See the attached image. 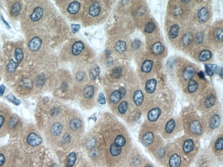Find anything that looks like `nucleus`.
Listing matches in <instances>:
<instances>
[{
	"label": "nucleus",
	"instance_id": "nucleus-1",
	"mask_svg": "<svg viewBox=\"0 0 223 167\" xmlns=\"http://www.w3.org/2000/svg\"><path fill=\"white\" fill-rule=\"evenodd\" d=\"M27 142L31 146L35 147L41 144L42 139L36 134L31 133L28 137Z\"/></svg>",
	"mask_w": 223,
	"mask_h": 167
},
{
	"label": "nucleus",
	"instance_id": "nucleus-2",
	"mask_svg": "<svg viewBox=\"0 0 223 167\" xmlns=\"http://www.w3.org/2000/svg\"><path fill=\"white\" fill-rule=\"evenodd\" d=\"M42 40L38 37H36L33 38L28 44L29 49L33 52L37 51L41 46Z\"/></svg>",
	"mask_w": 223,
	"mask_h": 167
},
{
	"label": "nucleus",
	"instance_id": "nucleus-3",
	"mask_svg": "<svg viewBox=\"0 0 223 167\" xmlns=\"http://www.w3.org/2000/svg\"><path fill=\"white\" fill-rule=\"evenodd\" d=\"M43 10L41 7H38L34 9L33 13L31 15L30 18L33 22L38 21L43 15Z\"/></svg>",
	"mask_w": 223,
	"mask_h": 167
},
{
	"label": "nucleus",
	"instance_id": "nucleus-4",
	"mask_svg": "<svg viewBox=\"0 0 223 167\" xmlns=\"http://www.w3.org/2000/svg\"><path fill=\"white\" fill-rule=\"evenodd\" d=\"M100 11L101 7L100 4L97 1H95L90 7L89 14L92 16H97L100 15Z\"/></svg>",
	"mask_w": 223,
	"mask_h": 167
},
{
	"label": "nucleus",
	"instance_id": "nucleus-5",
	"mask_svg": "<svg viewBox=\"0 0 223 167\" xmlns=\"http://www.w3.org/2000/svg\"><path fill=\"white\" fill-rule=\"evenodd\" d=\"M190 131L197 135H199L202 133V127L200 123L198 121H194L191 122L190 126Z\"/></svg>",
	"mask_w": 223,
	"mask_h": 167
},
{
	"label": "nucleus",
	"instance_id": "nucleus-6",
	"mask_svg": "<svg viewBox=\"0 0 223 167\" xmlns=\"http://www.w3.org/2000/svg\"><path fill=\"white\" fill-rule=\"evenodd\" d=\"M161 114V110L159 108H155L152 109L149 112L148 118L150 121L154 122L156 121Z\"/></svg>",
	"mask_w": 223,
	"mask_h": 167
},
{
	"label": "nucleus",
	"instance_id": "nucleus-7",
	"mask_svg": "<svg viewBox=\"0 0 223 167\" xmlns=\"http://www.w3.org/2000/svg\"><path fill=\"white\" fill-rule=\"evenodd\" d=\"M198 17L200 22L201 23H205L209 18V12L206 7H203L199 11Z\"/></svg>",
	"mask_w": 223,
	"mask_h": 167
},
{
	"label": "nucleus",
	"instance_id": "nucleus-8",
	"mask_svg": "<svg viewBox=\"0 0 223 167\" xmlns=\"http://www.w3.org/2000/svg\"><path fill=\"white\" fill-rule=\"evenodd\" d=\"M195 70L192 66L187 67L183 72V77L186 80H190L193 78L195 75Z\"/></svg>",
	"mask_w": 223,
	"mask_h": 167
},
{
	"label": "nucleus",
	"instance_id": "nucleus-9",
	"mask_svg": "<svg viewBox=\"0 0 223 167\" xmlns=\"http://www.w3.org/2000/svg\"><path fill=\"white\" fill-rule=\"evenodd\" d=\"M84 49V45L81 41L76 42L72 47V52L74 55H78Z\"/></svg>",
	"mask_w": 223,
	"mask_h": 167
},
{
	"label": "nucleus",
	"instance_id": "nucleus-10",
	"mask_svg": "<svg viewBox=\"0 0 223 167\" xmlns=\"http://www.w3.org/2000/svg\"><path fill=\"white\" fill-rule=\"evenodd\" d=\"M156 81L154 79L149 80L146 83V91L148 93L151 94L154 92L156 89Z\"/></svg>",
	"mask_w": 223,
	"mask_h": 167
},
{
	"label": "nucleus",
	"instance_id": "nucleus-11",
	"mask_svg": "<svg viewBox=\"0 0 223 167\" xmlns=\"http://www.w3.org/2000/svg\"><path fill=\"white\" fill-rule=\"evenodd\" d=\"M181 164V158L179 155L174 154L171 156L170 160V166L171 167H179Z\"/></svg>",
	"mask_w": 223,
	"mask_h": 167
},
{
	"label": "nucleus",
	"instance_id": "nucleus-12",
	"mask_svg": "<svg viewBox=\"0 0 223 167\" xmlns=\"http://www.w3.org/2000/svg\"><path fill=\"white\" fill-rule=\"evenodd\" d=\"M154 136L153 133L148 132L145 134L142 139V144L145 146H148L153 142Z\"/></svg>",
	"mask_w": 223,
	"mask_h": 167
},
{
	"label": "nucleus",
	"instance_id": "nucleus-13",
	"mask_svg": "<svg viewBox=\"0 0 223 167\" xmlns=\"http://www.w3.org/2000/svg\"><path fill=\"white\" fill-rule=\"evenodd\" d=\"M80 8V4L77 1H73L69 4L67 10L70 14L75 15L78 12Z\"/></svg>",
	"mask_w": 223,
	"mask_h": 167
},
{
	"label": "nucleus",
	"instance_id": "nucleus-14",
	"mask_svg": "<svg viewBox=\"0 0 223 167\" xmlns=\"http://www.w3.org/2000/svg\"><path fill=\"white\" fill-rule=\"evenodd\" d=\"M194 145L193 140L189 139L186 140L183 146V150L185 153H189L194 148Z\"/></svg>",
	"mask_w": 223,
	"mask_h": 167
},
{
	"label": "nucleus",
	"instance_id": "nucleus-15",
	"mask_svg": "<svg viewBox=\"0 0 223 167\" xmlns=\"http://www.w3.org/2000/svg\"><path fill=\"white\" fill-rule=\"evenodd\" d=\"M164 47L162 44L160 42H157L154 44L152 47V51L153 53L156 54H160L163 52Z\"/></svg>",
	"mask_w": 223,
	"mask_h": 167
},
{
	"label": "nucleus",
	"instance_id": "nucleus-16",
	"mask_svg": "<svg viewBox=\"0 0 223 167\" xmlns=\"http://www.w3.org/2000/svg\"><path fill=\"white\" fill-rule=\"evenodd\" d=\"M134 102L137 106L142 104L143 100V94L140 90H138L135 92L134 94Z\"/></svg>",
	"mask_w": 223,
	"mask_h": 167
},
{
	"label": "nucleus",
	"instance_id": "nucleus-17",
	"mask_svg": "<svg viewBox=\"0 0 223 167\" xmlns=\"http://www.w3.org/2000/svg\"><path fill=\"white\" fill-rule=\"evenodd\" d=\"M153 65V62L150 60L145 61L142 64L141 68V70L145 73H149L151 70Z\"/></svg>",
	"mask_w": 223,
	"mask_h": 167
},
{
	"label": "nucleus",
	"instance_id": "nucleus-18",
	"mask_svg": "<svg viewBox=\"0 0 223 167\" xmlns=\"http://www.w3.org/2000/svg\"><path fill=\"white\" fill-rule=\"evenodd\" d=\"M212 54L208 50H203L201 52L199 55V60L200 61H206L211 57Z\"/></svg>",
	"mask_w": 223,
	"mask_h": 167
},
{
	"label": "nucleus",
	"instance_id": "nucleus-19",
	"mask_svg": "<svg viewBox=\"0 0 223 167\" xmlns=\"http://www.w3.org/2000/svg\"><path fill=\"white\" fill-rule=\"evenodd\" d=\"M220 122V118L218 115H214L210 122V126L211 129H214L219 126Z\"/></svg>",
	"mask_w": 223,
	"mask_h": 167
},
{
	"label": "nucleus",
	"instance_id": "nucleus-20",
	"mask_svg": "<svg viewBox=\"0 0 223 167\" xmlns=\"http://www.w3.org/2000/svg\"><path fill=\"white\" fill-rule=\"evenodd\" d=\"M179 27L177 25H174L172 26L170 28L169 33V37L170 38L174 39L178 36Z\"/></svg>",
	"mask_w": 223,
	"mask_h": 167
},
{
	"label": "nucleus",
	"instance_id": "nucleus-21",
	"mask_svg": "<svg viewBox=\"0 0 223 167\" xmlns=\"http://www.w3.org/2000/svg\"><path fill=\"white\" fill-rule=\"evenodd\" d=\"M217 67L216 65L213 64H207L205 65L206 73L210 76H212L214 72L216 71Z\"/></svg>",
	"mask_w": 223,
	"mask_h": 167
},
{
	"label": "nucleus",
	"instance_id": "nucleus-22",
	"mask_svg": "<svg viewBox=\"0 0 223 167\" xmlns=\"http://www.w3.org/2000/svg\"><path fill=\"white\" fill-rule=\"evenodd\" d=\"M82 125L81 120L78 118H74L71 121L70 123V127L73 130H76L80 129Z\"/></svg>",
	"mask_w": 223,
	"mask_h": 167
},
{
	"label": "nucleus",
	"instance_id": "nucleus-23",
	"mask_svg": "<svg viewBox=\"0 0 223 167\" xmlns=\"http://www.w3.org/2000/svg\"><path fill=\"white\" fill-rule=\"evenodd\" d=\"M94 92V88L93 86H88L85 88L83 92L84 97L88 99L93 97Z\"/></svg>",
	"mask_w": 223,
	"mask_h": 167
},
{
	"label": "nucleus",
	"instance_id": "nucleus-24",
	"mask_svg": "<svg viewBox=\"0 0 223 167\" xmlns=\"http://www.w3.org/2000/svg\"><path fill=\"white\" fill-rule=\"evenodd\" d=\"M62 125L60 123L56 122L52 126L51 130L52 133L53 135L58 136L60 135L62 133Z\"/></svg>",
	"mask_w": 223,
	"mask_h": 167
},
{
	"label": "nucleus",
	"instance_id": "nucleus-25",
	"mask_svg": "<svg viewBox=\"0 0 223 167\" xmlns=\"http://www.w3.org/2000/svg\"><path fill=\"white\" fill-rule=\"evenodd\" d=\"M215 97L213 94H210L206 98L204 102V105L207 108L211 107L215 102Z\"/></svg>",
	"mask_w": 223,
	"mask_h": 167
},
{
	"label": "nucleus",
	"instance_id": "nucleus-26",
	"mask_svg": "<svg viewBox=\"0 0 223 167\" xmlns=\"http://www.w3.org/2000/svg\"><path fill=\"white\" fill-rule=\"evenodd\" d=\"M115 49L118 52L121 54L123 53L126 50V43L123 41H119L116 43Z\"/></svg>",
	"mask_w": 223,
	"mask_h": 167
},
{
	"label": "nucleus",
	"instance_id": "nucleus-27",
	"mask_svg": "<svg viewBox=\"0 0 223 167\" xmlns=\"http://www.w3.org/2000/svg\"><path fill=\"white\" fill-rule=\"evenodd\" d=\"M21 5L19 3H15L13 5L11 10V15L13 16L18 15L21 10Z\"/></svg>",
	"mask_w": 223,
	"mask_h": 167
},
{
	"label": "nucleus",
	"instance_id": "nucleus-28",
	"mask_svg": "<svg viewBox=\"0 0 223 167\" xmlns=\"http://www.w3.org/2000/svg\"><path fill=\"white\" fill-rule=\"evenodd\" d=\"M100 74V68L98 66H93L90 71V76L92 80H95Z\"/></svg>",
	"mask_w": 223,
	"mask_h": 167
},
{
	"label": "nucleus",
	"instance_id": "nucleus-29",
	"mask_svg": "<svg viewBox=\"0 0 223 167\" xmlns=\"http://www.w3.org/2000/svg\"><path fill=\"white\" fill-rule=\"evenodd\" d=\"M15 57L17 63H21L24 58V53L22 49L17 48L15 50Z\"/></svg>",
	"mask_w": 223,
	"mask_h": 167
},
{
	"label": "nucleus",
	"instance_id": "nucleus-30",
	"mask_svg": "<svg viewBox=\"0 0 223 167\" xmlns=\"http://www.w3.org/2000/svg\"><path fill=\"white\" fill-rule=\"evenodd\" d=\"M121 97L119 91H115L111 94L110 99L113 103L116 104L119 102L121 99Z\"/></svg>",
	"mask_w": 223,
	"mask_h": 167
},
{
	"label": "nucleus",
	"instance_id": "nucleus-31",
	"mask_svg": "<svg viewBox=\"0 0 223 167\" xmlns=\"http://www.w3.org/2000/svg\"><path fill=\"white\" fill-rule=\"evenodd\" d=\"M198 84L195 81L190 80L188 85V90L190 93L194 92L198 89Z\"/></svg>",
	"mask_w": 223,
	"mask_h": 167
},
{
	"label": "nucleus",
	"instance_id": "nucleus-32",
	"mask_svg": "<svg viewBox=\"0 0 223 167\" xmlns=\"http://www.w3.org/2000/svg\"><path fill=\"white\" fill-rule=\"evenodd\" d=\"M193 39V35L190 33H187L182 38V42L185 46L189 45Z\"/></svg>",
	"mask_w": 223,
	"mask_h": 167
},
{
	"label": "nucleus",
	"instance_id": "nucleus-33",
	"mask_svg": "<svg viewBox=\"0 0 223 167\" xmlns=\"http://www.w3.org/2000/svg\"><path fill=\"white\" fill-rule=\"evenodd\" d=\"M76 153L72 152L69 154L67 162V167H72L74 165L76 160Z\"/></svg>",
	"mask_w": 223,
	"mask_h": 167
},
{
	"label": "nucleus",
	"instance_id": "nucleus-34",
	"mask_svg": "<svg viewBox=\"0 0 223 167\" xmlns=\"http://www.w3.org/2000/svg\"><path fill=\"white\" fill-rule=\"evenodd\" d=\"M121 152V148L120 147L116 145L115 144H113L110 147L111 154L114 156L119 155Z\"/></svg>",
	"mask_w": 223,
	"mask_h": 167
},
{
	"label": "nucleus",
	"instance_id": "nucleus-35",
	"mask_svg": "<svg viewBox=\"0 0 223 167\" xmlns=\"http://www.w3.org/2000/svg\"><path fill=\"white\" fill-rule=\"evenodd\" d=\"M17 66L18 65L17 63L15 62L13 60H11L9 61V62L7 65V70L9 73H13L15 71Z\"/></svg>",
	"mask_w": 223,
	"mask_h": 167
},
{
	"label": "nucleus",
	"instance_id": "nucleus-36",
	"mask_svg": "<svg viewBox=\"0 0 223 167\" xmlns=\"http://www.w3.org/2000/svg\"><path fill=\"white\" fill-rule=\"evenodd\" d=\"M175 126V122L174 120L171 119L170 121H168V123L166 126L165 130L166 132L170 134L172 132L174 129Z\"/></svg>",
	"mask_w": 223,
	"mask_h": 167
},
{
	"label": "nucleus",
	"instance_id": "nucleus-37",
	"mask_svg": "<svg viewBox=\"0 0 223 167\" xmlns=\"http://www.w3.org/2000/svg\"><path fill=\"white\" fill-rule=\"evenodd\" d=\"M126 143V141L123 135H118L115 140V144L116 145L120 147L125 145Z\"/></svg>",
	"mask_w": 223,
	"mask_h": 167
},
{
	"label": "nucleus",
	"instance_id": "nucleus-38",
	"mask_svg": "<svg viewBox=\"0 0 223 167\" xmlns=\"http://www.w3.org/2000/svg\"><path fill=\"white\" fill-rule=\"evenodd\" d=\"M128 107V104L126 102H122L118 106V110L119 113L122 114L126 113Z\"/></svg>",
	"mask_w": 223,
	"mask_h": 167
},
{
	"label": "nucleus",
	"instance_id": "nucleus-39",
	"mask_svg": "<svg viewBox=\"0 0 223 167\" xmlns=\"http://www.w3.org/2000/svg\"><path fill=\"white\" fill-rule=\"evenodd\" d=\"M6 97H7L8 101H10V102L12 103L13 104L16 105H19L21 104V102L20 100L17 99L12 93H10V94H8L6 96Z\"/></svg>",
	"mask_w": 223,
	"mask_h": 167
},
{
	"label": "nucleus",
	"instance_id": "nucleus-40",
	"mask_svg": "<svg viewBox=\"0 0 223 167\" xmlns=\"http://www.w3.org/2000/svg\"><path fill=\"white\" fill-rule=\"evenodd\" d=\"M155 25L153 22H149L146 25L144 30L147 33H151L155 29Z\"/></svg>",
	"mask_w": 223,
	"mask_h": 167
},
{
	"label": "nucleus",
	"instance_id": "nucleus-41",
	"mask_svg": "<svg viewBox=\"0 0 223 167\" xmlns=\"http://www.w3.org/2000/svg\"><path fill=\"white\" fill-rule=\"evenodd\" d=\"M122 74V68L120 67H117L113 70L112 73V76L115 79H118L120 78Z\"/></svg>",
	"mask_w": 223,
	"mask_h": 167
},
{
	"label": "nucleus",
	"instance_id": "nucleus-42",
	"mask_svg": "<svg viewBox=\"0 0 223 167\" xmlns=\"http://www.w3.org/2000/svg\"><path fill=\"white\" fill-rule=\"evenodd\" d=\"M45 76L43 74H41V75H39L38 76V77L36 79V84L38 86L40 87V86H42V85H44V84L45 83Z\"/></svg>",
	"mask_w": 223,
	"mask_h": 167
},
{
	"label": "nucleus",
	"instance_id": "nucleus-43",
	"mask_svg": "<svg viewBox=\"0 0 223 167\" xmlns=\"http://www.w3.org/2000/svg\"><path fill=\"white\" fill-rule=\"evenodd\" d=\"M223 139L222 137L219 138L216 140L215 144V149L217 151L223 149Z\"/></svg>",
	"mask_w": 223,
	"mask_h": 167
},
{
	"label": "nucleus",
	"instance_id": "nucleus-44",
	"mask_svg": "<svg viewBox=\"0 0 223 167\" xmlns=\"http://www.w3.org/2000/svg\"><path fill=\"white\" fill-rule=\"evenodd\" d=\"M223 30L221 29H217L215 32V37L219 41H222L223 39Z\"/></svg>",
	"mask_w": 223,
	"mask_h": 167
},
{
	"label": "nucleus",
	"instance_id": "nucleus-45",
	"mask_svg": "<svg viewBox=\"0 0 223 167\" xmlns=\"http://www.w3.org/2000/svg\"><path fill=\"white\" fill-rule=\"evenodd\" d=\"M203 38H204V35L202 32H201L198 33L196 35V38H195L196 42L198 44L200 43L203 41Z\"/></svg>",
	"mask_w": 223,
	"mask_h": 167
},
{
	"label": "nucleus",
	"instance_id": "nucleus-46",
	"mask_svg": "<svg viewBox=\"0 0 223 167\" xmlns=\"http://www.w3.org/2000/svg\"><path fill=\"white\" fill-rule=\"evenodd\" d=\"M98 101L99 103H100V104L102 105L105 104V103H106L105 97L104 94L102 93L99 94V97H98Z\"/></svg>",
	"mask_w": 223,
	"mask_h": 167
},
{
	"label": "nucleus",
	"instance_id": "nucleus-47",
	"mask_svg": "<svg viewBox=\"0 0 223 167\" xmlns=\"http://www.w3.org/2000/svg\"><path fill=\"white\" fill-rule=\"evenodd\" d=\"M71 27H72V30H73L74 33H76V32H77L80 28V25H78V24H77V25L72 24Z\"/></svg>",
	"mask_w": 223,
	"mask_h": 167
},
{
	"label": "nucleus",
	"instance_id": "nucleus-48",
	"mask_svg": "<svg viewBox=\"0 0 223 167\" xmlns=\"http://www.w3.org/2000/svg\"><path fill=\"white\" fill-rule=\"evenodd\" d=\"M139 46H140V41L138 40H135L133 42L132 47L134 49H135V50L139 48Z\"/></svg>",
	"mask_w": 223,
	"mask_h": 167
},
{
	"label": "nucleus",
	"instance_id": "nucleus-49",
	"mask_svg": "<svg viewBox=\"0 0 223 167\" xmlns=\"http://www.w3.org/2000/svg\"><path fill=\"white\" fill-rule=\"evenodd\" d=\"M5 160L4 156L3 154H0V167L1 166L4 164Z\"/></svg>",
	"mask_w": 223,
	"mask_h": 167
},
{
	"label": "nucleus",
	"instance_id": "nucleus-50",
	"mask_svg": "<svg viewBox=\"0 0 223 167\" xmlns=\"http://www.w3.org/2000/svg\"><path fill=\"white\" fill-rule=\"evenodd\" d=\"M118 91H119V93H120L121 98L123 97V96H124V95H125L126 94L125 89L123 88V87H120Z\"/></svg>",
	"mask_w": 223,
	"mask_h": 167
},
{
	"label": "nucleus",
	"instance_id": "nucleus-51",
	"mask_svg": "<svg viewBox=\"0 0 223 167\" xmlns=\"http://www.w3.org/2000/svg\"><path fill=\"white\" fill-rule=\"evenodd\" d=\"M5 89V87L4 85L1 84L0 85V96H2L3 95Z\"/></svg>",
	"mask_w": 223,
	"mask_h": 167
},
{
	"label": "nucleus",
	"instance_id": "nucleus-52",
	"mask_svg": "<svg viewBox=\"0 0 223 167\" xmlns=\"http://www.w3.org/2000/svg\"><path fill=\"white\" fill-rule=\"evenodd\" d=\"M4 120H5V119H4V117L2 115H0V129L1 128L2 125H3L4 122Z\"/></svg>",
	"mask_w": 223,
	"mask_h": 167
},
{
	"label": "nucleus",
	"instance_id": "nucleus-53",
	"mask_svg": "<svg viewBox=\"0 0 223 167\" xmlns=\"http://www.w3.org/2000/svg\"><path fill=\"white\" fill-rule=\"evenodd\" d=\"M198 76L201 78H204V75L202 71H200V72L198 73Z\"/></svg>",
	"mask_w": 223,
	"mask_h": 167
},
{
	"label": "nucleus",
	"instance_id": "nucleus-54",
	"mask_svg": "<svg viewBox=\"0 0 223 167\" xmlns=\"http://www.w3.org/2000/svg\"><path fill=\"white\" fill-rule=\"evenodd\" d=\"M50 167H60V166L58 165H56V164H53V165H52Z\"/></svg>",
	"mask_w": 223,
	"mask_h": 167
},
{
	"label": "nucleus",
	"instance_id": "nucleus-55",
	"mask_svg": "<svg viewBox=\"0 0 223 167\" xmlns=\"http://www.w3.org/2000/svg\"><path fill=\"white\" fill-rule=\"evenodd\" d=\"M2 19H3V22H4V23H5V24H6V25L8 26V27L10 28V26H9V25H8V23H7V22H6V21H4V19L3 18V17H2Z\"/></svg>",
	"mask_w": 223,
	"mask_h": 167
},
{
	"label": "nucleus",
	"instance_id": "nucleus-56",
	"mask_svg": "<svg viewBox=\"0 0 223 167\" xmlns=\"http://www.w3.org/2000/svg\"><path fill=\"white\" fill-rule=\"evenodd\" d=\"M145 167H153L151 166H147Z\"/></svg>",
	"mask_w": 223,
	"mask_h": 167
},
{
	"label": "nucleus",
	"instance_id": "nucleus-57",
	"mask_svg": "<svg viewBox=\"0 0 223 167\" xmlns=\"http://www.w3.org/2000/svg\"><path fill=\"white\" fill-rule=\"evenodd\" d=\"M54 111H55V110H54ZM56 113H57H57H58V112H57V111H56ZM55 112H54V115H55Z\"/></svg>",
	"mask_w": 223,
	"mask_h": 167
}]
</instances>
